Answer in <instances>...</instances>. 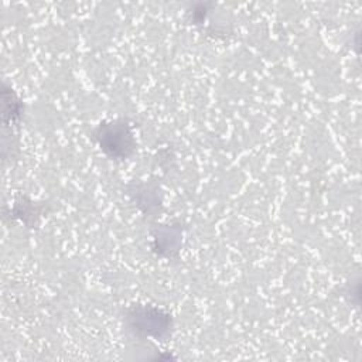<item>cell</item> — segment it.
<instances>
[{
  "label": "cell",
  "mask_w": 362,
  "mask_h": 362,
  "mask_svg": "<svg viewBox=\"0 0 362 362\" xmlns=\"http://www.w3.org/2000/svg\"><path fill=\"white\" fill-rule=\"evenodd\" d=\"M95 137L100 148L113 160H126L136 147L132 127L123 119L100 123L95 130Z\"/></svg>",
  "instance_id": "obj_1"
}]
</instances>
